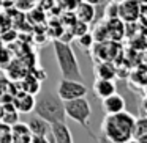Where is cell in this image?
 <instances>
[{
  "label": "cell",
  "instance_id": "d6986e66",
  "mask_svg": "<svg viewBox=\"0 0 147 143\" xmlns=\"http://www.w3.org/2000/svg\"><path fill=\"white\" fill-rule=\"evenodd\" d=\"M93 35H90L89 32H86V33H82V35L79 36V44L82 46L84 49H89V47H92V44H93Z\"/></svg>",
  "mask_w": 147,
  "mask_h": 143
},
{
  "label": "cell",
  "instance_id": "cb8c5ba5",
  "mask_svg": "<svg viewBox=\"0 0 147 143\" xmlns=\"http://www.w3.org/2000/svg\"><path fill=\"white\" fill-rule=\"evenodd\" d=\"M2 7H3V5H2V0H0V11H2Z\"/></svg>",
  "mask_w": 147,
  "mask_h": 143
},
{
  "label": "cell",
  "instance_id": "5b68a950",
  "mask_svg": "<svg viewBox=\"0 0 147 143\" xmlns=\"http://www.w3.org/2000/svg\"><path fill=\"white\" fill-rule=\"evenodd\" d=\"M57 94L62 101H71L76 98L87 96V86L84 85L82 80L74 79H62L57 85Z\"/></svg>",
  "mask_w": 147,
  "mask_h": 143
},
{
  "label": "cell",
  "instance_id": "8992f818",
  "mask_svg": "<svg viewBox=\"0 0 147 143\" xmlns=\"http://www.w3.org/2000/svg\"><path fill=\"white\" fill-rule=\"evenodd\" d=\"M141 3L139 0H122L117 3V16L123 22H136L139 17Z\"/></svg>",
  "mask_w": 147,
  "mask_h": 143
},
{
  "label": "cell",
  "instance_id": "44dd1931",
  "mask_svg": "<svg viewBox=\"0 0 147 143\" xmlns=\"http://www.w3.org/2000/svg\"><path fill=\"white\" fill-rule=\"evenodd\" d=\"M81 2H87V3H92V5H101V3H105V0H81Z\"/></svg>",
  "mask_w": 147,
  "mask_h": 143
},
{
  "label": "cell",
  "instance_id": "ffe728a7",
  "mask_svg": "<svg viewBox=\"0 0 147 143\" xmlns=\"http://www.w3.org/2000/svg\"><path fill=\"white\" fill-rule=\"evenodd\" d=\"M138 21H141V22H142L144 25L147 27V3L141 5V10H139V17H138Z\"/></svg>",
  "mask_w": 147,
  "mask_h": 143
},
{
  "label": "cell",
  "instance_id": "603a6c76",
  "mask_svg": "<svg viewBox=\"0 0 147 143\" xmlns=\"http://www.w3.org/2000/svg\"><path fill=\"white\" fill-rule=\"evenodd\" d=\"M111 2H114V3H120L122 0H111Z\"/></svg>",
  "mask_w": 147,
  "mask_h": 143
},
{
  "label": "cell",
  "instance_id": "7a4b0ae2",
  "mask_svg": "<svg viewBox=\"0 0 147 143\" xmlns=\"http://www.w3.org/2000/svg\"><path fill=\"white\" fill-rule=\"evenodd\" d=\"M52 46H54L55 61H57L59 71L62 74V79L84 80L79 61H78V57L74 54L73 47L67 41H60V39H55Z\"/></svg>",
  "mask_w": 147,
  "mask_h": 143
},
{
  "label": "cell",
  "instance_id": "5bb4252c",
  "mask_svg": "<svg viewBox=\"0 0 147 143\" xmlns=\"http://www.w3.org/2000/svg\"><path fill=\"white\" fill-rule=\"evenodd\" d=\"M95 74H96V77H100V79H111V80H114L115 77H117V69H115V66L111 63V61L105 60L95 68Z\"/></svg>",
  "mask_w": 147,
  "mask_h": 143
},
{
  "label": "cell",
  "instance_id": "ba28073f",
  "mask_svg": "<svg viewBox=\"0 0 147 143\" xmlns=\"http://www.w3.org/2000/svg\"><path fill=\"white\" fill-rule=\"evenodd\" d=\"M101 107H103L106 115L117 113V112H122L127 108V101L123 99V96L115 91V93H112V94H109V96L101 99Z\"/></svg>",
  "mask_w": 147,
  "mask_h": 143
},
{
  "label": "cell",
  "instance_id": "30bf717a",
  "mask_svg": "<svg viewBox=\"0 0 147 143\" xmlns=\"http://www.w3.org/2000/svg\"><path fill=\"white\" fill-rule=\"evenodd\" d=\"M93 91H95L96 98L103 99L117 91V85L111 79H100V77H96V80L93 82Z\"/></svg>",
  "mask_w": 147,
  "mask_h": 143
},
{
  "label": "cell",
  "instance_id": "e0dca14e",
  "mask_svg": "<svg viewBox=\"0 0 147 143\" xmlns=\"http://www.w3.org/2000/svg\"><path fill=\"white\" fill-rule=\"evenodd\" d=\"M147 134V116H139L134 120V129H133V140H138L139 137Z\"/></svg>",
  "mask_w": 147,
  "mask_h": 143
},
{
  "label": "cell",
  "instance_id": "6da1fadb",
  "mask_svg": "<svg viewBox=\"0 0 147 143\" xmlns=\"http://www.w3.org/2000/svg\"><path fill=\"white\" fill-rule=\"evenodd\" d=\"M134 116L127 110L117 113H108L101 123V132L105 134L106 140L114 143H125L133 140L134 129Z\"/></svg>",
  "mask_w": 147,
  "mask_h": 143
},
{
  "label": "cell",
  "instance_id": "9a60e30c",
  "mask_svg": "<svg viewBox=\"0 0 147 143\" xmlns=\"http://www.w3.org/2000/svg\"><path fill=\"white\" fill-rule=\"evenodd\" d=\"M3 104V113H2V121L7 124H14L19 121V112L14 107L13 102H2Z\"/></svg>",
  "mask_w": 147,
  "mask_h": 143
},
{
  "label": "cell",
  "instance_id": "ac0fdd59",
  "mask_svg": "<svg viewBox=\"0 0 147 143\" xmlns=\"http://www.w3.org/2000/svg\"><path fill=\"white\" fill-rule=\"evenodd\" d=\"M0 142H11V126L0 121Z\"/></svg>",
  "mask_w": 147,
  "mask_h": 143
},
{
  "label": "cell",
  "instance_id": "7402d4cb",
  "mask_svg": "<svg viewBox=\"0 0 147 143\" xmlns=\"http://www.w3.org/2000/svg\"><path fill=\"white\" fill-rule=\"evenodd\" d=\"M2 113H3V104L0 102V121H2Z\"/></svg>",
  "mask_w": 147,
  "mask_h": 143
},
{
  "label": "cell",
  "instance_id": "52a82bcc",
  "mask_svg": "<svg viewBox=\"0 0 147 143\" xmlns=\"http://www.w3.org/2000/svg\"><path fill=\"white\" fill-rule=\"evenodd\" d=\"M48 142H57V143H71L73 142V135H71L70 127L67 126L65 121H55L51 123L48 135Z\"/></svg>",
  "mask_w": 147,
  "mask_h": 143
},
{
  "label": "cell",
  "instance_id": "d4e9b609",
  "mask_svg": "<svg viewBox=\"0 0 147 143\" xmlns=\"http://www.w3.org/2000/svg\"><path fill=\"white\" fill-rule=\"evenodd\" d=\"M3 2H11V0H2V3H3Z\"/></svg>",
  "mask_w": 147,
  "mask_h": 143
},
{
  "label": "cell",
  "instance_id": "3957f363",
  "mask_svg": "<svg viewBox=\"0 0 147 143\" xmlns=\"http://www.w3.org/2000/svg\"><path fill=\"white\" fill-rule=\"evenodd\" d=\"M33 112H35V115L41 116L48 123H55V121L67 120L65 102L59 98L57 93H52V91H43L36 96Z\"/></svg>",
  "mask_w": 147,
  "mask_h": 143
},
{
  "label": "cell",
  "instance_id": "2e32d148",
  "mask_svg": "<svg viewBox=\"0 0 147 143\" xmlns=\"http://www.w3.org/2000/svg\"><path fill=\"white\" fill-rule=\"evenodd\" d=\"M16 94L13 83L5 77H0V102H13V96Z\"/></svg>",
  "mask_w": 147,
  "mask_h": 143
},
{
  "label": "cell",
  "instance_id": "277c9868",
  "mask_svg": "<svg viewBox=\"0 0 147 143\" xmlns=\"http://www.w3.org/2000/svg\"><path fill=\"white\" fill-rule=\"evenodd\" d=\"M65 113H67V118H70V120L74 121V123L81 124V126L95 138L93 132L90 130L92 107H90V102L86 99V96L71 99V101H65Z\"/></svg>",
  "mask_w": 147,
  "mask_h": 143
},
{
  "label": "cell",
  "instance_id": "4fadbf2b",
  "mask_svg": "<svg viewBox=\"0 0 147 143\" xmlns=\"http://www.w3.org/2000/svg\"><path fill=\"white\" fill-rule=\"evenodd\" d=\"M76 14L81 22L90 24L95 19V5L87 3V2H79L76 7Z\"/></svg>",
  "mask_w": 147,
  "mask_h": 143
},
{
  "label": "cell",
  "instance_id": "8fae6325",
  "mask_svg": "<svg viewBox=\"0 0 147 143\" xmlns=\"http://www.w3.org/2000/svg\"><path fill=\"white\" fill-rule=\"evenodd\" d=\"M32 140V132H30L29 126L24 123H14L11 124V142H19L26 143Z\"/></svg>",
  "mask_w": 147,
  "mask_h": 143
},
{
  "label": "cell",
  "instance_id": "9c48e42d",
  "mask_svg": "<svg viewBox=\"0 0 147 143\" xmlns=\"http://www.w3.org/2000/svg\"><path fill=\"white\" fill-rule=\"evenodd\" d=\"M13 104L19 113H30L33 110V105H35V96L27 91L16 93L13 96Z\"/></svg>",
  "mask_w": 147,
  "mask_h": 143
},
{
  "label": "cell",
  "instance_id": "7c38bea8",
  "mask_svg": "<svg viewBox=\"0 0 147 143\" xmlns=\"http://www.w3.org/2000/svg\"><path fill=\"white\" fill-rule=\"evenodd\" d=\"M27 126H29L30 132H32V135H43L46 137L49 134V127H51V123H48L46 120H43L41 116H38V115H35V116L30 118V121L27 123Z\"/></svg>",
  "mask_w": 147,
  "mask_h": 143
}]
</instances>
